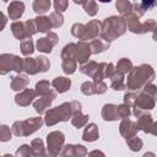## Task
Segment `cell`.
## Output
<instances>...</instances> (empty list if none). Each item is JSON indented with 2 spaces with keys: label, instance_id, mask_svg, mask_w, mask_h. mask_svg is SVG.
I'll list each match as a JSON object with an SVG mask.
<instances>
[{
  "label": "cell",
  "instance_id": "58",
  "mask_svg": "<svg viewBox=\"0 0 157 157\" xmlns=\"http://www.w3.org/2000/svg\"><path fill=\"white\" fill-rule=\"evenodd\" d=\"M0 16H1V22H2V25H1V28H0V29H4V27H5L6 22H7V18H6V16H5L2 12H0Z\"/></svg>",
  "mask_w": 157,
  "mask_h": 157
},
{
  "label": "cell",
  "instance_id": "24",
  "mask_svg": "<svg viewBox=\"0 0 157 157\" xmlns=\"http://www.w3.org/2000/svg\"><path fill=\"white\" fill-rule=\"evenodd\" d=\"M34 21H36L38 31L42 32V33H49L50 29L53 28V25H52V21L49 18V16H44V15L37 16L34 18Z\"/></svg>",
  "mask_w": 157,
  "mask_h": 157
},
{
  "label": "cell",
  "instance_id": "22",
  "mask_svg": "<svg viewBox=\"0 0 157 157\" xmlns=\"http://www.w3.org/2000/svg\"><path fill=\"white\" fill-rule=\"evenodd\" d=\"M31 148L33 157H48V152L42 139H33L31 142Z\"/></svg>",
  "mask_w": 157,
  "mask_h": 157
},
{
  "label": "cell",
  "instance_id": "40",
  "mask_svg": "<svg viewBox=\"0 0 157 157\" xmlns=\"http://www.w3.org/2000/svg\"><path fill=\"white\" fill-rule=\"evenodd\" d=\"M49 18H50V21H52L53 28H59V27H61L63 23H64V16H63V12L53 11V12L49 15Z\"/></svg>",
  "mask_w": 157,
  "mask_h": 157
},
{
  "label": "cell",
  "instance_id": "52",
  "mask_svg": "<svg viewBox=\"0 0 157 157\" xmlns=\"http://www.w3.org/2000/svg\"><path fill=\"white\" fill-rule=\"evenodd\" d=\"M141 4V6H142V9L145 10V11H147V10H151V9H153L155 6H157V1H150V0H145V1H141L140 2Z\"/></svg>",
  "mask_w": 157,
  "mask_h": 157
},
{
  "label": "cell",
  "instance_id": "21",
  "mask_svg": "<svg viewBox=\"0 0 157 157\" xmlns=\"http://www.w3.org/2000/svg\"><path fill=\"white\" fill-rule=\"evenodd\" d=\"M110 88L114 90V91H123L126 88V85H125V75L119 72V71H115L110 77Z\"/></svg>",
  "mask_w": 157,
  "mask_h": 157
},
{
  "label": "cell",
  "instance_id": "37",
  "mask_svg": "<svg viewBox=\"0 0 157 157\" xmlns=\"http://www.w3.org/2000/svg\"><path fill=\"white\" fill-rule=\"evenodd\" d=\"M156 28H157V22L153 18H148L145 22H141L139 34H145L147 32H153Z\"/></svg>",
  "mask_w": 157,
  "mask_h": 157
},
{
  "label": "cell",
  "instance_id": "33",
  "mask_svg": "<svg viewBox=\"0 0 157 157\" xmlns=\"http://www.w3.org/2000/svg\"><path fill=\"white\" fill-rule=\"evenodd\" d=\"M75 50H76V43H69L66 44L61 53H60V58L61 60H70V59H75ZM76 60V59H75Z\"/></svg>",
  "mask_w": 157,
  "mask_h": 157
},
{
  "label": "cell",
  "instance_id": "46",
  "mask_svg": "<svg viewBox=\"0 0 157 157\" xmlns=\"http://www.w3.org/2000/svg\"><path fill=\"white\" fill-rule=\"evenodd\" d=\"M25 25H26V29H27V33H28V38H31L32 36H34L38 32V28H37V25H36L34 18H31V20L25 21Z\"/></svg>",
  "mask_w": 157,
  "mask_h": 157
},
{
  "label": "cell",
  "instance_id": "5",
  "mask_svg": "<svg viewBox=\"0 0 157 157\" xmlns=\"http://www.w3.org/2000/svg\"><path fill=\"white\" fill-rule=\"evenodd\" d=\"M43 123H44V118L33 117V118H28L25 120L15 121L11 126V130H12L13 135H16V136H29L33 132H36L37 130H39L42 128Z\"/></svg>",
  "mask_w": 157,
  "mask_h": 157
},
{
  "label": "cell",
  "instance_id": "29",
  "mask_svg": "<svg viewBox=\"0 0 157 157\" xmlns=\"http://www.w3.org/2000/svg\"><path fill=\"white\" fill-rule=\"evenodd\" d=\"M50 5H52V2L49 0H34L32 4V7H33V11L38 16H42L43 13H45L49 10Z\"/></svg>",
  "mask_w": 157,
  "mask_h": 157
},
{
  "label": "cell",
  "instance_id": "10",
  "mask_svg": "<svg viewBox=\"0 0 157 157\" xmlns=\"http://www.w3.org/2000/svg\"><path fill=\"white\" fill-rule=\"evenodd\" d=\"M92 54L91 50V45L88 42H83V40H78L76 43V50H75V59L78 64L83 65L86 63H88L90 56Z\"/></svg>",
  "mask_w": 157,
  "mask_h": 157
},
{
  "label": "cell",
  "instance_id": "41",
  "mask_svg": "<svg viewBox=\"0 0 157 157\" xmlns=\"http://www.w3.org/2000/svg\"><path fill=\"white\" fill-rule=\"evenodd\" d=\"M37 59V64H38V69H39V72H47L50 67V61L47 56L44 55H39L36 58Z\"/></svg>",
  "mask_w": 157,
  "mask_h": 157
},
{
  "label": "cell",
  "instance_id": "8",
  "mask_svg": "<svg viewBox=\"0 0 157 157\" xmlns=\"http://www.w3.org/2000/svg\"><path fill=\"white\" fill-rule=\"evenodd\" d=\"M155 105H156V99L141 91L137 94V98L132 105V114L137 118L144 113V110H151L155 108Z\"/></svg>",
  "mask_w": 157,
  "mask_h": 157
},
{
  "label": "cell",
  "instance_id": "49",
  "mask_svg": "<svg viewBox=\"0 0 157 157\" xmlns=\"http://www.w3.org/2000/svg\"><path fill=\"white\" fill-rule=\"evenodd\" d=\"M54 7H55V11H59V12H64L67 6H69V1L67 0H55L53 2Z\"/></svg>",
  "mask_w": 157,
  "mask_h": 157
},
{
  "label": "cell",
  "instance_id": "35",
  "mask_svg": "<svg viewBox=\"0 0 157 157\" xmlns=\"http://www.w3.org/2000/svg\"><path fill=\"white\" fill-rule=\"evenodd\" d=\"M61 70L64 71L65 75H71L77 70V61L75 59L70 60H63L61 63Z\"/></svg>",
  "mask_w": 157,
  "mask_h": 157
},
{
  "label": "cell",
  "instance_id": "16",
  "mask_svg": "<svg viewBox=\"0 0 157 157\" xmlns=\"http://www.w3.org/2000/svg\"><path fill=\"white\" fill-rule=\"evenodd\" d=\"M11 32L13 34V37L18 40H25L28 38V33H27V29H26V25L25 22L22 21H13L11 23Z\"/></svg>",
  "mask_w": 157,
  "mask_h": 157
},
{
  "label": "cell",
  "instance_id": "38",
  "mask_svg": "<svg viewBox=\"0 0 157 157\" xmlns=\"http://www.w3.org/2000/svg\"><path fill=\"white\" fill-rule=\"evenodd\" d=\"M82 6H83L85 12L88 16H96L97 12H98V5L93 0H85L83 4H82Z\"/></svg>",
  "mask_w": 157,
  "mask_h": 157
},
{
  "label": "cell",
  "instance_id": "56",
  "mask_svg": "<svg viewBox=\"0 0 157 157\" xmlns=\"http://www.w3.org/2000/svg\"><path fill=\"white\" fill-rule=\"evenodd\" d=\"M71 107H72V113L81 110V103L78 101H71Z\"/></svg>",
  "mask_w": 157,
  "mask_h": 157
},
{
  "label": "cell",
  "instance_id": "23",
  "mask_svg": "<svg viewBox=\"0 0 157 157\" xmlns=\"http://www.w3.org/2000/svg\"><path fill=\"white\" fill-rule=\"evenodd\" d=\"M124 18H125V21H126V27H128V29H129L130 32H132V33L139 34L140 26H141L140 18H139L136 15H134L132 11H131L129 15L124 16Z\"/></svg>",
  "mask_w": 157,
  "mask_h": 157
},
{
  "label": "cell",
  "instance_id": "47",
  "mask_svg": "<svg viewBox=\"0 0 157 157\" xmlns=\"http://www.w3.org/2000/svg\"><path fill=\"white\" fill-rule=\"evenodd\" d=\"M59 157H75V145L72 144L64 145Z\"/></svg>",
  "mask_w": 157,
  "mask_h": 157
},
{
  "label": "cell",
  "instance_id": "59",
  "mask_svg": "<svg viewBox=\"0 0 157 157\" xmlns=\"http://www.w3.org/2000/svg\"><path fill=\"white\" fill-rule=\"evenodd\" d=\"M142 157H156V155H155L153 152H151V151H148V152H145Z\"/></svg>",
  "mask_w": 157,
  "mask_h": 157
},
{
  "label": "cell",
  "instance_id": "45",
  "mask_svg": "<svg viewBox=\"0 0 157 157\" xmlns=\"http://www.w3.org/2000/svg\"><path fill=\"white\" fill-rule=\"evenodd\" d=\"M137 94H139V93H136V92H134V91H128V92H125V94H124V97H123L124 104H126V105H129V107H132L134 103H135V101H136V98H137Z\"/></svg>",
  "mask_w": 157,
  "mask_h": 157
},
{
  "label": "cell",
  "instance_id": "12",
  "mask_svg": "<svg viewBox=\"0 0 157 157\" xmlns=\"http://www.w3.org/2000/svg\"><path fill=\"white\" fill-rule=\"evenodd\" d=\"M137 131H139V129H137L136 121H134V120H131L129 118L123 119L120 121V124H119V132L125 140L135 136L137 134Z\"/></svg>",
  "mask_w": 157,
  "mask_h": 157
},
{
  "label": "cell",
  "instance_id": "51",
  "mask_svg": "<svg viewBox=\"0 0 157 157\" xmlns=\"http://www.w3.org/2000/svg\"><path fill=\"white\" fill-rule=\"evenodd\" d=\"M145 12H146V11L142 9V6H141L140 2H134V4H132V13L136 15L139 18H140Z\"/></svg>",
  "mask_w": 157,
  "mask_h": 157
},
{
  "label": "cell",
  "instance_id": "36",
  "mask_svg": "<svg viewBox=\"0 0 157 157\" xmlns=\"http://www.w3.org/2000/svg\"><path fill=\"white\" fill-rule=\"evenodd\" d=\"M126 145H128V147L132 152H137V151H140L142 148L144 142H142V140L137 135H135V136H132V137H130V139L126 140Z\"/></svg>",
  "mask_w": 157,
  "mask_h": 157
},
{
  "label": "cell",
  "instance_id": "60",
  "mask_svg": "<svg viewBox=\"0 0 157 157\" xmlns=\"http://www.w3.org/2000/svg\"><path fill=\"white\" fill-rule=\"evenodd\" d=\"M152 38H153V40H155V42H157V28L152 32Z\"/></svg>",
  "mask_w": 157,
  "mask_h": 157
},
{
  "label": "cell",
  "instance_id": "43",
  "mask_svg": "<svg viewBox=\"0 0 157 157\" xmlns=\"http://www.w3.org/2000/svg\"><path fill=\"white\" fill-rule=\"evenodd\" d=\"M16 157H31L33 156L32 155V148H31V145H21L17 150H16V153H15Z\"/></svg>",
  "mask_w": 157,
  "mask_h": 157
},
{
  "label": "cell",
  "instance_id": "7",
  "mask_svg": "<svg viewBox=\"0 0 157 157\" xmlns=\"http://www.w3.org/2000/svg\"><path fill=\"white\" fill-rule=\"evenodd\" d=\"M65 135L60 130L50 131L47 135V152L48 157H58L64 147Z\"/></svg>",
  "mask_w": 157,
  "mask_h": 157
},
{
  "label": "cell",
  "instance_id": "20",
  "mask_svg": "<svg viewBox=\"0 0 157 157\" xmlns=\"http://www.w3.org/2000/svg\"><path fill=\"white\" fill-rule=\"evenodd\" d=\"M29 83V80L26 75H21V74H17L16 76H13L11 78V83H10V87L12 91H23L27 88Z\"/></svg>",
  "mask_w": 157,
  "mask_h": 157
},
{
  "label": "cell",
  "instance_id": "39",
  "mask_svg": "<svg viewBox=\"0 0 157 157\" xmlns=\"http://www.w3.org/2000/svg\"><path fill=\"white\" fill-rule=\"evenodd\" d=\"M81 92L85 96H92V94H97V88H96V83L93 81H85L81 87H80Z\"/></svg>",
  "mask_w": 157,
  "mask_h": 157
},
{
  "label": "cell",
  "instance_id": "2",
  "mask_svg": "<svg viewBox=\"0 0 157 157\" xmlns=\"http://www.w3.org/2000/svg\"><path fill=\"white\" fill-rule=\"evenodd\" d=\"M126 21L123 16H109L102 21L101 38L108 43L119 38L126 32Z\"/></svg>",
  "mask_w": 157,
  "mask_h": 157
},
{
  "label": "cell",
  "instance_id": "4",
  "mask_svg": "<svg viewBox=\"0 0 157 157\" xmlns=\"http://www.w3.org/2000/svg\"><path fill=\"white\" fill-rule=\"evenodd\" d=\"M72 107L71 102H65L61 103L58 107L50 108L45 114H44V124L47 126H53L60 121H69L72 118Z\"/></svg>",
  "mask_w": 157,
  "mask_h": 157
},
{
  "label": "cell",
  "instance_id": "11",
  "mask_svg": "<svg viewBox=\"0 0 157 157\" xmlns=\"http://www.w3.org/2000/svg\"><path fill=\"white\" fill-rule=\"evenodd\" d=\"M56 91H53L49 96H45V97H39L38 99H36L33 102V108L34 110L40 115V114H45L49 109H50V105L53 103V101L56 98Z\"/></svg>",
  "mask_w": 157,
  "mask_h": 157
},
{
  "label": "cell",
  "instance_id": "3",
  "mask_svg": "<svg viewBox=\"0 0 157 157\" xmlns=\"http://www.w3.org/2000/svg\"><path fill=\"white\" fill-rule=\"evenodd\" d=\"M102 32V22L98 20H92L88 23L83 25V23H74L71 26V34L80 39V40H93L96 38H98V36H101Z\"/></svg>",
  "mask_w": 157,
  "mask_h": 157
},
{
  "label": "cell",
  "instance_id": "55",
  "mask_svg": "<svg viewBox=\"0 0 157 157\" xmlns=\"http://www.w3.org/2000/svg\"><path fill=\"white\" fill-rule=\"evenodd\" d=\"M87 157H105V155L99 150H93L87 153Z\"/></svg>",
  "mask_w": 157,
  "mask_h": 157
},
{
  "label": "cell",
  "instance_id": "57",
  "mask_svg": "<svg viewBox=\"0 0 157 157\" xmlns=\"http://www.w3.org/2000/svg\"><path fill=\"white\" fill-rule=\"evenodd\" d=\"M150 134H152V135L157 136V121H153V124H152V128H151V131H150Z\"/></svg>",
  "mask_w": 157,
  "mask_h": 157
},
{
  "label": "cell",
  "instance_id": "15",
  "mask_svg": "<svg viewBox=\"0 0 157 157\" xmlns=\"http://www.w3.org/2000/svg\"><path fill=\"white\" fill-rule=\"evenodd\" d=\"M25 12V4L22 1H11L7 6V15L10 20H18Z\"/></svg>",
  "mask_w": 157,
  "mask_h": 157
},
{
  "label": "cell",
  "instance_id": "26",
  "mask_svg": "<svg viewBox=\"0 0 157 157\" xmlns=\"http://www.w3.org/2000/svg\"><path fill=\"white\" fill-rule=\"evenodd\" d=\"M90 45H91L92 54H99V53H103L107 49H109L110 43L103 40L102 38H96V39H93V40L90 42Z\"/></svg>",
  "mask_w": 157,
  "mask_h": 157
},
{
  "label": "cell",
  "instance_id": "34",
  "mask_svg": "<svg viewBox=\"0 0 157 157\" xmlns=\"http://www.w3.org/2000/svg\"><path fill=\"white\" fill-rule=\"evenodd\" d=\"M20 49H21V53H22L26 58L29 56V55H32L33 52H34V44H33V40H32L31 38H27V39L22 40L21 44H20Z\"/></svg>",
  "mask_w": 157,
  "mask_h": 157
},
{
  "label": "cell",
  "instance_id": "9",
  "mask_svg": "<svg viewBox=\"0 0 157 157\" xmlns=\"http://www.w3.org/2000/svg\"><path fill=\"white\" fill-rule=\"evenodd\" d=\"M58 40H59L58 34H56L55 32H49V33H47L45 37H42V38H39V39L37 40L36 48H37V50L40 52V53L49 54V53H52L53 47L58 44Z\"/></svg>",
  "mask_w": 157,
  "mask_h": 157
},
{
  "label": "cell",
  "instance_id": "62",
  "mask_svg": "<svg viewBox=\"0 0 157 157\" xmlns=\"http://www.w3.org/2000/svg\"><path fill=\"white\" fill-rule=\"evenodd\" d=\"M156 102H157V96H156Z\"/></svg>",
  "mask_w": 157,
  "mask_h": 157
},
{
  "label": "cell",
  "instance_id": "31",
  "mask_svg": "<svg viewBox=\"0 0 157 157\" xmlns=\"http://www.w3.org/2000/svg\"><path fill=\"white\" fill-rule=\"evenodd\" d=\"M98 66H99V63H97L94 60H90L88 63H86V64H83V65L80 66V71L92 78L93 75L96 74V71L98 70Z\"/></svg>",
  "mask_w": 157,
  "mask_h": 157
},
{
  "label": "cell",
  "instance_id": "27",
  "mask_svg": "<svg viewBox=\"0 0 157 157\" xmlns=\"http://www.w3.org/2000/svg\"><path fill=\"white\" fill-rule=\"evenodd\" d=\"M52 87V82L47 81V80H40L36 83V92H37V96L39 97H45V96H49L54 90L50 88Z\"/></svg>",
  "mask_w": 157,
  "mask_h": 157
},
{
  "label": "cell",
  "instance_id": "25",
  "mask_svg": "<svg viewBox=\"0 0 157 157\" xmlns=\"http://www.w3.org/2000/svg\"><path fill=\"white\" fill-rule=\"evenodd\" d=\"M23 72H26L27 75H36L39 72L36 58H31V56L23 58Z\"/></svg>",
  "mask_w": 157,
  "mask_h": 157
},
{
  "label": "cell",
  "instance_id": "28",
  "mask_svg": "<svg viewBox=\"0 0 157 157\" xmlns=\"http://www.w3.org/2000/svg\"><path fill=\"white\" fill-rule=\"evenodd\" d=\"M88 119H90V115H88V114H83V113L80 110V112H76V113L72 114L71 124H72L76 129H80V128H83V126L87 125Z\"/></svg>",
  "mask_w": 157,
  "mask_h": 157
},
{
  "label": "cell",
  "instance_id": "19",
  "mask_svg": "<svg viewBox=\"0 0 157 157\" xmlns=\"http://www.w3.org/2000/svg\"><path fill=\"white\" fill-rule=\"evenodd\" d=\"M99 137V130L98 126L94 123H90L85 126L83 134H82V140L86 142H93L96 140H98Z\"/></svg>",
  "mask_w": 157,
  "mask_h": 157
},
{
  "label": "cell",
  "instance_id": "32",
  "mask_svg": "<svg viewBox=\"0 0 157 157\" xmlns=\"http://www.w3.org/2000/svg\"><path fill=\"white\" fill-rule=\"evenodd\" d=\"M115 7L119 11V13L124 17V16L129 15L132 11V2H130L129 0H117L115 1Z\"/></svg>",
  "mask_w": 157,
  "mask_h": 157
},
{
  "label": "cell",
  "instance_id": "6",
  "mask_svg": "<svg viewBox=\"0 0 157 157\" xmlns=\"http://www.w3.org/2000/svg\"><path fill=\"white\" fill-rule=\"evenodd\" d=\"M10 71L21 74L23 71V58H20L15 54L4 53L0 55V74L6 75Z\"/></svg>",
  "mask_w": 157,
  "mask_h": 157
},
{
  "label": "cell",
  "instance_id": "61",
  "mask_svg": "<svg viewBox=\"0 0 157 157\" xmlns=\"http://www.w3.org/2000/svg\"><path fill=\"white\" fill-rule=\"evenodd\" d=\"M2 157H16V156H12L10 153H6V155H2Z\"/></svg>",
  "mask_w": 157,
  "mask_h": 157
},
{
  "label": "cell",
  "instance_id": "42",
  "mask_svg": "<svg viewBox=\"0 0 157 157\" xmlns=\"http://www.w3.org/2000/svg\"><path fill=\"white\" fill-rule=\"evenodd\" d=\"M12 130H10V128L5 124H2L0 126V141L1 142H6V141H10L12 139Z\"/></svg>",
  "mask_w": 157,
  "mask_h": 157
},
{
  "label": "cell",
  "instance_id": "53",
  "mask_svg": "<svg viewBox=\"0 0 157 157\" xmlns=\"http://www.w3.org/2000/svg\"><path fill=\"white\" fill-rule=\"evenodd\" d=\"M117 71V69H115V65L113 64V63H109V64H107V66H105V77H110L114 72Z\"/></svg>",
  "mask_w": 157,
  "mask_h": 157
},
{
  "label": "cell",
  "instance_id": "44",
  "mask_svg": "<svg viewBox=\"0 0 157 157\" xmlns=\"http://www.w3.org/2000/svg\"><path fill=\"white\" fill-rule=\"evenodd\" d=\"M131 107H129V105H126V104H119L118 105V117H119V119H126V118H129L130 117V114L132 113L131 112V109H130Z\"/></svg>",
  "mask_w": 157,
  "mask_h": 157
},
{
  "label": "cell",
  "instance_id": "50",
  "mask_svg": "<svg viewBox=\"0 0 157 157\" xmlns=\"http://www.w3.org/2000/svg\"><path fill=\"white\" fill-rule=\"evenodd\" d=\"M87 148L83 145H75V157H86Z\"/></svg>",
  "mask_w": 157,
  "mask_h": 157
},
{
  "label": "cell",
  "instance_id": "13",
  "mask_svg": "<svg viewBox=\"0 0 157 157\" xmlns=\"http://www.w3.org/2000/svg\"><path fill=\"white\" fill-rule=\"evenodd\" d=\"M37 97V92L36 90H32V88H26L21 92H18L16 96H15V103L20 107H27L31 103L34 102V98Z\"/></svg>",
  "mask_w": 157,
  "mask_h": 157
},
{
  "label": "cell",
  "instance_id": "17",
  "mask_svg": "<svg viewBox=\"0 0 157 157\" xmlns=\"http://www.w3.org/2000/svg\"><path fill=\"white\" fill-rule=\"evenodd\" d=\"M52 86L58 93H65L71 88V80L66 76H58L52 81Z\"/></svg>",
  "mask_w": 157,
  "mask_h": 157
},
{
  "label": "cell",
  "instance_id": "54",
  "mask_svg": "<svg viewBox=\"0 0 157 157\" xmlns=\"http://www.w3.org/2000/svg\"><path fill=\"white\" fill-rule=\"evenodd\" d=\"M96 88H97V94H103L107 91V83L104 81L96 83Z\"/></svg>",
  "mask_w": 157,
  "mask_h": 157
},
{
  "label": "cell",
  "instance_id": "14",
  "mask_svg": "<svg viewBox=\"0 0 157 157\" xmlns=\"http://www.w3.org/2000/svg\"><path fill=\"white\" fill-rule=\"evenodd\" d=\"M102 119L104 121H115L119 119L118 117V105L113 103H107L103 105L102 112H101Z\"/></svg>",
  "mask_w": 157,
  "mask_h": 157
},
{
  "label": "cell",
  "instance_id": "1",
  "mask_svg": "<svg viewBox=\"0 0 157 157\" xmlns=\"http://www.w3.org/2000/svg\"><path fill=\"white\" fill-rule=\"evenodd\" d=\"M156 77V72L150 64H141L139 66H134V69L128 74L125 85L128 91H139L142 90L146 85L152 83Z\"/></svg>",
  "mask_w": 157,
  "mask_h": 157
},
{
  "label": "cell",
  "instance_id": "18",
  "mask_svg": "<svg viewBox=\"0 0 157 157\" xmlns=\"http://www.w3.org/2000/svg\"><path fill=\"white\" fill-rule=\"evenodd\" d=\"M152 124H153V120H152V115L150 113H142L140 117H137V121H136L137 129L144 131L145 134H150Z\"/></svg>",
  "mask_w": 157,
  "mask_h": 157
},
{
  "label": "cell",
  "instance_id": "30",
  "mask_svg": "<svg viewBox=\"0 0 157 157\" xmlns=\"http://www.w3.org/2000/svg\"><path fill=\"white\" fill-rule=\"evenodd\" d=\"M115 69H117V71H119V72L125 75V74H129L134 69V65H132V61L130 59L121 58V59L118 60V63L115 65Z\"/></svg>",
  "mask_w": 157,
  "mask_h": 157
},
{
  "label": "cell",
  "instance_id": "48",
  "mask_svg": "<svg viewBox=\"0 0 157 157\" xmlns=\"http://www.w3.org/2000/svg\"><path fill=\"white\" fill-rule=\"evenodd\" d=\"M141 91L145 92L146 94L153 97V98L156 99V96H157V86H156V85H153V83H148V85H146Z\"/></svg>",
  "mask_w": 157,
  "mask_h": 157
}]
</instances>
